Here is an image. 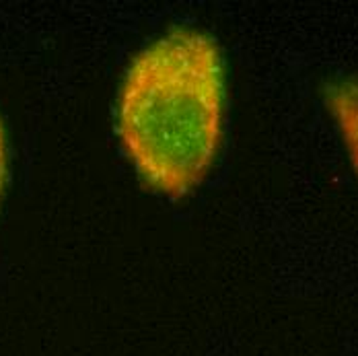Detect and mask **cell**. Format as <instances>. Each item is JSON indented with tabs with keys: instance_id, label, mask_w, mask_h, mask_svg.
Here are the masks:
<instances>
[{
	"instance_id": "obj_1",
	"label": "cell",
	"mask_w": 358,
	"mask_h": 356,
	"mask_svg": "<svg viewBox=\"0 0 358 356\" xmlns=\"http://www.w3.org/2000/svg\"><path fill=\"white\" fill-rule=\"evenodd\" d=\"M227 76L213 36L176 27L130 60L117 89L115 130L138 178L167 198L192 194L224 136Z\"/></svg>"
},
{
	"instance_id": "obj_2",
	"label": "cell",
	"mask_w": 358,
	"mask_h": 356,
	"mask_svg": "<svg viewBox=\"0 0 358 356\" xmlns=\"http://www.w3.org/2000/svg\"><path fill=\"white\" fill-rule=\"evenodd\" d=\"M323 101L358 176V74L327 80L323 85Z\"/></svg>"
},
{
	"instance_id": "obj_3",
	"label": "cell",
	"mask_w": 358,
	"mask_h": 356,
	"mask_svg": "<svg viewBox=\"0 0 358 356\" xmlns=\"http://www.w3.org/2000/svg\"><path fill=\"white\" fill-rule=\"evenodd\" d=\"M6 179H8V141H6V132L0 120V202L4 196Z\"/></svg>"
}]
</instances>
